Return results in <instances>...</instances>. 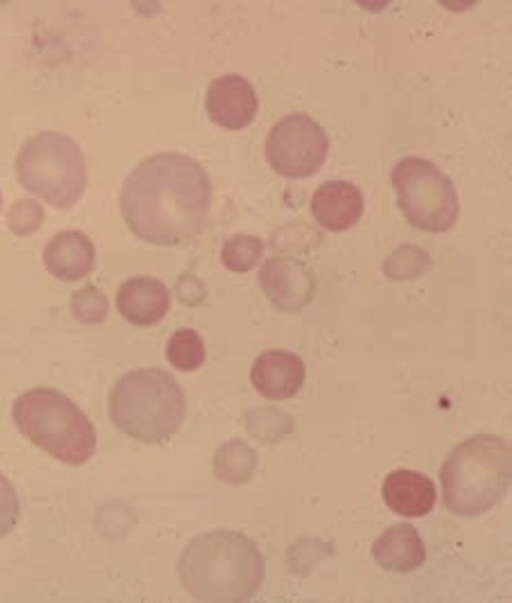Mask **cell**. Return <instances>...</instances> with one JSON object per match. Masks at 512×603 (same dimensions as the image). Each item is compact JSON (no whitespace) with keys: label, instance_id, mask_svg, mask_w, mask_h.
<instances>
[{"label":"cell","instance_id":"obj_1","mask_svg":"<svg viewBox=\"0 0 512 603\" xmlns=\"http://www.w3.org/2000/svg\"><path fill=\"white\" fill-rule=\"evenodd\" d=\"M211 200V181L200 163L185 154L162 152L145 158L127 175L120 208L139 238L171 246L202 231Z\"/></svg>","mask_w":512,"mask_h":603},{"label":"cell","instance_id":"obj_2","mask_svg":"<svg viewBox=\"0 0 512 603\" xmlns=\"http://www.w3.org/2000/svg\"><path fill=\"white\" fill-rule=\"evenodd\" d=\"M177 573L185 590L205 602H245L266 574L257 544L243 533L216 529L194 538L182 551Z\"/></svg>","mask_w":512,"mask_h":603},{"label":"cell","instance_id":"obj_3","mask_svg":"<svg viewBox=\"0 0 512 603\" xmlns=\"http://www.w3.org/2000/svg\"><path fill=\"white\" fill-rule=\"evenodd\" d=\"M511 477L508 443L494 434H476L456 446L441 468L444 504L462 517L484 513L504 496Z\"/></svg>","mask_w":512,"mask_h":603},{"label":"cell","instance_id":"obj_4","mask_svg":"<svg viewBox=\"0 0 512 603\" xmlns=\"http://www.w3.org/2000/svg\"><path fill=\"white\" fill-rule=\"evenodd\" d=\"M109 414L125 435L148 444H163L185 419V395L167 371L154 367L137 369L123 375L113 386Z\"/></svg>","mask_w":512,"mask_h":603},{"label":"cell","instance_id":"obj_5","mask_svg":"<svg viewBox=\"0 0 512 603\" xmlns=\"http://www.w3.org/2000/svg\"><path fill=\"white\" fill-rule=\"evenodd\" d=\"M12 417L29 441L64 463L81 465L95 453L97 438L92 422L58 390H27L15 400Z\"/></svg>","mask_w":512,"mask_h":603},{"label":"cell","instance_id":"obj_6","mask_svg":"<svg viewBox=\"0 0 512 603\" xmlns=\"http://www.w3.org/2000/svg\"><path fill=\"white\" fill-rule=\"evenodd\" d=\"M15 171L24 189L60 209L73 206L85 189L84 154L75 140L60 132L43 131L26 140Z\"/></svg>","mask_w":512,"mask_h":603},{"label":"cell","instance_id":"obj_7","mask_svg":"<svg viewBox=\"0 0 512 603\" xmlns=\"http://www.w3.org/2000/svg\"><path fill=\"white\" fill-rule=\"evenodd\" d=\"M397 204L415 228L443 233L456 223L459 202L452 181L432 162L406 156L391 171Z\"/></svg>","mask_w":512,"mask_h":603},{"label":"cell","instance_id":"obj_8","mask_svg":"<svg viewBox=\"0 0 512 603\" xmlns=\"http://www.w3.org/2000/svg\"><path fill=\"white\" fill-rule=\"evenodd\" d=\"M328 148L329 140L320 124L308 114L296 112L272 126L265 142V156L277 174L301 179L318 172Z\"/></svg>","mask_w":512,"mask_h":603},{"label":"cell","instance_id":"obj_9","mask_svg":"<svg viewBox=\"0 0 512 603\" xmlns=\"http://www.w3.org/2000/svg\"><path fill=\"white\" fill-rule=\"evenodd\" d=\"M205 107L210 119L218 126L240 130L253 121L258 110V98L245 77L229 73L211 81L206 91Z\"/></svg>","mask_w":512,"mask_h":603},{"label":"cell","instance_id":"obj_10","mask_svg":"<svg viewBox=\"0 0 512 603\" xmlns=\"http://www.w3.org/2000/svg\"><path fill=\"white\" fill-rule=\"evenodd\" d=\"M259 282L268 298L285 311L307 306L316 288L311 269L292 257L267 259L259 272Z\"/></svg>","mask_w":512,"mask_h":603},{"label":"cell","instance_id":"obj_11","mask_svg":"<svg viewBox=\"0 0 512 603\" xmlns=\"http://www.w3.org/2000/svg\"><path fill=\"white\" fill-rule=\"evenodd\" d=\"M302 359L287 350H269L253 363L250 380L254 388L270 400H284L296 395L305 380Z\"/></svg>","mask_w":512,"mask_h":603},{"label":"cell","instance_id":"obj_12","mask_svg":"<svg viewBox=\"0 0 512 603\" xmlns=\"http://www.w3.org/2000/svg\"><path fill=\"white\" fill-rule=\"evenodd\" d=\"M310 209L322 228L342 232L359 221L364 210V196L351 182L330 180L316 189Z\"/></svg>","mask_w":512,"mask_h":603},{"label":"cell","instance_id":"obj_13","mask_svg":"<svg viewBox=\"0 0 512 603\" xmlns=\"http://www.w3.org/2000/svg\"><path fill=\"white\" fill-rule=\"evenodd\" d=\"M116 306L131 324L150 326L160 321L170 308V293L160 280L136 276L119 288Z\"/></svg>","mask_w":512,"mask_h":603},{"label":"cell","instance_id":"obj_14","mask_svg":"<svg viewBox=\"0 0 512 603\" xmlns=\"http://www.w3.org/2000/svg\"><path fill=\"white\" fill-rule=\"evenodd\" d=\"M386 505L398 515L416 518L428 514L436 502V488L425 474L408 469L390 472L382 486Z\"/></svg>","mask_w":512,"mask_h":603},{"label":"cell","instance_id":"obj_15","mask_svg":"<svg viewBox=\"0 0 512 603\" xmlns=\"http://www.w3.org/2000/svg\"><path fill=\"white\" fill-rule=\"evenodd\" d=\"M43 260L47 270L54 277L64 281H76L85 277L93 268L94 245L81 231H63L47 243L43 251Z\"/></svg>","mask_w":512,"mask_h":603},{"label":"cell","instance_id":"obj_16","mask_svg":"<svg viewBox=\"0 0 512 603\" xmlns=\"http://www.w3.org/2000/svg\"><path fill=\"white\" fill-rule=\"evenodd\" d=\"M372 555L385 570L407 573L424 562L426 551L418 531L401 522L387 528L374 541Z\"/></svg>","mask_w":512,"mask_h":603},{"label":"cell","instance_id":"obj_17","mask_svg":"<svg viewBox=\"0 0 512 603\" xmlns=\"http://www.w3.org/2000/svg\"><path fill=\"white\" fill-rule=\"evenodd\" d=\"M213 465L219 479L231 485H240L252 477L257 454L247 443L233 439L217 449Z\"/></svg>","mask_w":512,"mask_h":603},{"label":"cell","instance_id":"obj_18","mask_svg":"<svg viewBox=\"0 0 512 603\" xmlns=\"http://www.w3.org/2000/svg\"><path fill=\"white\" fill-rule=\"evenodd\" d=\"M166 356L169 363L177 370L193 371L205 360L204 342L193 329L177 330L167 343Z\"/></svg>","mask_w":512,"mask_h":603},{"label":"cell","instance_id":"obj_19","mask_svg":"<svg viewBox=\"0 0 512 603\" xmlns=\"http://www.w3.org/2000/svg\"><path fill=\"white\" fill-rule=\"evenodd\" d=\"M429 265L430 259L424 250L414 245H404L387 257L382 269L389 279L401 281L420 276Z\"/></svg>","mask_w":512,"mask_h":603},{"label":"cell","instance_id":"obj_20","mask_svg":"<svg viewBox=\"0 0 512 603\" xmlns=\"http://www.w3.org/2000/svg\"><path fill=\"white\" fill-rule=\"evenodd\" d=\"M263 253V243L258 237L235 235L227 240L221 252L226 268L235 272L249 271Z\"/></svg>","mask_w":512,"mask_h":603},{"label":"cell","instance_id":"obj_21","mask_svg":"<svg viewBox=\"0 0 512 603\" xmlns=\"http://www.w3.org/2000/svg\"><path fill=\"white\" fill-rule=\"evenodd\" d=\"M44 219V211L36 201L22 199L15 202L8 214L7 222L17 235H28L38 229Z\"/></svg>","mask_w":512,"mask_h":603},{"label":"cell","instance_id":"obj_22","mask_svg":"<svg viewBox=\"0 0 512 603\" xmlns=\"http://www.w3.org/2000/svg\"><path fill=\"white\" fill-rule=\"evenodd\" d=\"M71 307L77 319L85 323L100 321L106 313L105 298L95 289H83L75 293Z\"/></svg>","mask_w":512,"mask_h":603},{"label":"cell","instance_id":"obj_23","mask_svg":"<svg viewBox=\"0 0 512 603\" xmlns=\"http://www.w3.org/2000/svg\"><path fill=\"white\" fill-rule=\"evenodd\" d=\"M20 517V504L10 481L0 472V539L9 534Z\"/></svg>","mask_w":512,"mask_h":603},{"label":"cell","instance_id":"obj_24","mask_svg":"<svg viewBox=\"0 0 512 603\" xmlns=\"http://www.w3.org/2000/svg\"><path fill=\"white\" fill-rule=\"evenodd\" d=\"M1 202H2V198H1V193H0V209H1Z\"/></svg>","mask_w":512,"mask_h":603}]
</instances>
